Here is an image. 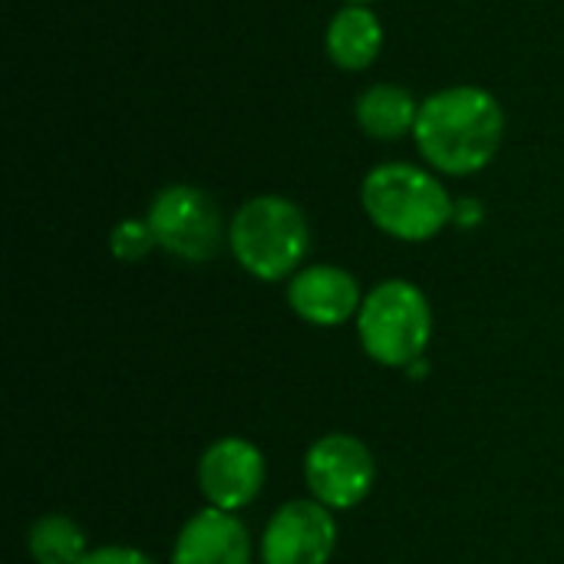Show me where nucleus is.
Masks as SVG:
<instances>
[{"instance_id":"nucleus-10","label":"nucleus","mask_w":564,"mask_h":564,"mask_svg":"<svg viewBox=\"0 0 564 564\" xmlns=\"http://www.w3.org/2000/svg\"><path fill=\"white\" fill-rule=\"evenodd\" d=\"M172 564H251L248 529L235 512L208 506L182 525Z\"/></svg>"},{"instance_id":"nucleus-8","label":"nucleus","mask_w":564,"mask_h":564,"mask_svg":"<svg viewBox=\"0 0 564 564\" xmlns=\"http://www.w3.org/2000/svg\"><path fill=\"white\" fill-rule=\"evenodd\" d=\"M264 486V456L241 436L212 443L198 459V489L208 506L225 512L248 509Z\"/></svg>"},{"instance_id":"nucleus-9","label":"nucleus","mask_w":564,"mask_h":564,"mask_svg":"<svg viewBox=\"0 0 564 564\" xmlns=\"http://www.w3.org/2000/svg\"><path fill=\"white\" fill-rule=\"evenodd\" d=\"M288 304L291 311L314 324V327H337L360 314V284L350 271L337 264H311L301 268L288 284Z\"/></svg>"},{"instance_id":"nucleus-15","label":"nucleus","mask_w":564,"mask_h":564,"mask_svg":"<svg viewBox=\"0 0 564 564\" xmlns=\"http://www.w3.org/2000/svg\"><path fill=\"white\" fill-rule=\"evenodd\" d=\"M79 564H155L145 552L139 549H126V545H109V549H96L86 552Z\"/></svg>"},{"instance_id":"nucleus-12","label":"nucleus","mask_w":564,"mask_h":564,"mask_svg":"<svg viewBox=\"0 0 564 564\" xmlns=\"http://www.w3.org/2000/svg\"><path fill=\"white\" fill-rule=\"evenodd\" d=\"M420 102L410 89L393 83H377L357 99V122L370 139H400L416 129Z\"/></svg>"},{"instance_id":"nucleus-5","label":"nucleus","mask_w":564,"mask_h":564,"mask_svg":"<svg viewBox=\"0 0 564 564\" xmlns=\"http://www.w3.org/2000/svg\"><path fill=\"white\" fill-rule=\"evenodd\" d=\"M377 479L370 446L350 433L321 436L304 456V482L311 496L330 512L357 509Z\"/></svg>"},{"instance_id":"nucleus-3","label":"nucleus","mask_w":564,"mask_h":564,"mask_svg":"<svg viewBox=\"0 0 564 564\" xmlns=\"http://www.w3.org/2000/svg\"><path fill=\"white\" fill-rule=\"evenodd\" d=\"M238 264L258 281H284L297 274L307 248L311 228L304 212L281 195H258L245 202L228 231Z\"/></svg>"},{"instance_id":"nucleus-7","label":"nucleus","mask_w":564,"mask_h":564,"mask_svg":"<svg viewBox=\"0 0 564 564\" xmlns=\"http://www.w3.org/2000/svg\"><path fill=\"white\" fill-rule=\"evenodd\" d=\"M337 549V522L317 499H294L281 506L261 539L264 564H327Z\"/></svg>"},{"instance_id":"nucleus-1","label":"nucleus","mask_w":564,"mask_h":564,"mask_svg":"<svg viewBox=\"0 0 564 564\" xmlns=\"http://www.w3.org/2000/svg\"><path fill=\"white\" fill-rule=\"evenodd\" d=\"M416 145L423 159L446 175H473L486 169L506 135L499 99L479 86H453L433 93L420 106Z\"/></svg>"},{"instance_id":"nucleus-13","label":"nucleus","mask_w":564,"mask_h":564,"mask_svg":"<svg viewBox=\"0 0 564 564\" xmlns=\"http://www.w3.org/2000/svg\"><path fill=\"white\" fill-rule=\"evenodd\" d=\"M26 552L36 564H79L86 555V532L69 516L50 512L30 525Z\"/></svg>"},{"instance_id":"nucleus-16","label":"nucleus","mask_w":564,"mask_h":564,"mask_svg":"<svg viewBox=\"0 0 564 564\" xmlns=\"http://www.w3.org/2000/svg\"><path fill=\"white\" fill-rule=\"evenodd\" d=\"M350 3H370V0H350Z\"/></svg>"},{"instance_id":"nucleus-11","label":"nucleus","mask_w":564,"mask_h":564,"mask_svg":"<svg viewBox=\"0 0 564 564\" xmlns=\"http://www.w3.org/2000/svg\"><path fill=\"white\" fill-rule=\"evenodd\" d=\"M383 46V26L377 13L364 3H350L334 13L327 26V56L340 69H367Z\"/></svg>"},{"instance_id":"nucleus-6","label":"nucleus","mask_w":564,"mask_h":564,"mask_svg":"<svg viewBox=\"0 0 564 564\" xmlns=\"http://www.w3.org/2000/svg\"><path fill=\"white\" fill-rule=\"evenodd\" d=\"M149 228L155 245L182 261H208L221 241V218L215 202L195 185H169L149 205Z\"/></svg>"},{"instance_id":"nucleus-4","label":"nucleus","mask_w":564,"mask_h":564,"mask_svg":"<svg viewBox=\"0 0 564 564\" xmlns=\"http://www.w3.org/2000/svg\"><path fill=\"white\" fill-rule=\"evenodd\" d=\"M357 334L370 360L380 367L410 370L433 337V311L426 294L410 281L377 284L360 304Z\"/></svg>"},{"instance_id":"nucleus-14","label":"nucleus","mask_w":564,"mask_h":564,"mask_svg":"<svg viewBox=\"0 0 564 564\" xmlns=\"http://www.w3.org/2000/svg\"><path fill=\"white\" fill-rule=\"evenodd\" d=\"M152 245H155V235H152L149 221H132V218H126V221H119V225L112 228V235H109V251H112L119 261H126V264L142 261V258L152 251Z\"/></svg>"},{"instance_id":"nucleus-2","label":"nucleus","mask_w":564,"mask_h":564,"mask_svg":"<svg viewBox=\"0 0 564 564\" xmlns=\"http://www.w3.org/2000/svg\"><path fill=\"white\" fill-rule=\"evenodd\" d=\"M360 202L370 221L400 241H430L453 218V202L446 188L430 172L410 162L377 165L364 178Z\"/></svg>"}]
</instances>
